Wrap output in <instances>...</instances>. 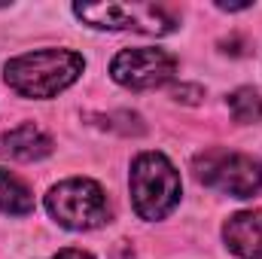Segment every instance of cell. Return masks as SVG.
I'll return each instance as SVG.
<instances>
[{"label":"cell","mask_w":262,"mask_h":259,"mask_svg":"<svg viewBox=\"0 0 262 259\" xmlns=\"http://www.w3.org/2000/svg\"><path fill=\"white\" fill-rule=\"evenodd\" d=\"M82 67V55L70 49H37L6 61L3 79L21 98H55L79 79Z\"/></svg>","instance_id":"1"},{"label":"cell","mask_w":262,"mask_h":259,"mask_svg":"<svg viewBox=\"0 0 262 259\" xmlns=\"http://www.w3.org/2000/svg\"><path fill=\"white\" fill-rule=\"evenodd\" d=\"M49 153H52V137L46 131H40L37 125H31V122L3 134V156L6 159L37 162V159H46Z\"/></svg>","instance_id":"8"},{"label":"cell","mask_w":262,"mask_h":259,"mask_svg":"<svg viewBox=\"0 0 262 259\" xmlns=\"http://www.w3.org/2000/svg\"><path fill=\"white\" fill-rule=\"evenodd\" d=\"M131 201L140 220H162L180 204V174L162 153H140L131 165Z\"/></svg>","instance_id":"2"},{"label":"cell","mask_w":262,"mask_h":259,"mask_svg":"<svg viewBox=\"0 0 262 259\" xmlns=\"http://www.w3.org/2000/svg\"><path fill=\"white\" fill-rule=\"evenodd\" d=\"M229 110H232L235 122H241V125L262 122V95L256 89H238L229 95Z\"/></svg>","instance_id":"10"},{"label":"cell","mask_w":262,"mask_h":259,"mask_svg":"<svg viewBox=\"0 0 262 259\" xmlns=\"http://www.w3.org/2000/svg\"><path fill=\"white\" fill-rule=\"evenodd\" d=\"M198 183L216 192L250 198L262 189V162L235 149H204L192 162Z\"/></svg>","instance_id":"4"},{"label":"cell","mask_w":262,"mask_h":259,"mask_svg":"<svg viewBox=\"0 0 262 259\" xmlns=\"http://www.w3.org/2000/svg\"><path fill=\"white\" fill-rule=\"evenodd\" d=\"M226 247L241 259H262V210H241L223 226Z\"/></svg>","instance_id":"7"},{"label":"cell","mask_w":262,"mask_h":259,"mask_svg":"<svg viewBox=\"0 0 262 259\" xmlns=\"http://www.w3.org/2000/svg\"><path fill=\"white\" fill-rule=\"evenodd\" d=\"M177 73V58L165 49H125L113 58L110 76L134 92L159 89Z\"/></svg>","instance_id":"6"},{"label":"cell","mask_w":262,"mask_h":259,"mask_svg":"<svg viewBox=\"0 0 262 259\" xmlns=\"http://www.w3.org/2000/svg\"><path fill=\"white\" fill-rule=\"evenodd\" d=\"M46 210L52 213L58 226L76 229V232L110 223V201L101 189V183L89 177H73V180H61L58 186H52L46 195Z\"/></svg>","instance_id":"3"},{"label":"cell","mask_w":262,"mask_h":259,"mask_svg":"<svg viewBox=\"0 0 262 259\" xmlns=\"http://www.w3.org/2000/svg\"><path fill=\"white\" fill-rule=\"evenodd\" d=\"M174 98H177V101H186V104H198V101L204 98V92H201L198 85H177V89H174Z\"/></svg>","instance_id":"11"},{"label":"cell","mask_w":262,"mask_h":259,"mask_svg":"<svg viewBox=\"0 0 262 259\" xmlns=\"http://www.w3.org/2000/svg\"><path fill=\"white\" fill-rule=\"evenodd\" d=\"M73 12L85 25L104 31H137L152 37L177 31V15L159 3H76Z\"/></svg>","instance_id":"5"},{"label":"cell","mask_w":262,"mask_h":259,"mask_svg":"<svg viewBox=\"0 0 262 259\" xmlns=\"http://www.w3.org/2000/svg\"><path fill=\"white\" fill-rule=\"evenodd\" d=\"M52 259H95L92 253H85V250H76V247H67L61 253H55Z\"/></svg>","instance_id":"12"},{"label":"cell","mask_w":262,"mask_h":259,"mask_svg":"<svg viewBox=\"0 0 262 259\" xmlns=\"http://www.w3.org/2000/svg\"><path fill=\"white\" fill-rule=\"evenodd\" d=\"M0 210L12 217H25L34 210V195L31 189L9 171L0 168Z\"/></svg>","instance_id":"9"}]
</instances>
